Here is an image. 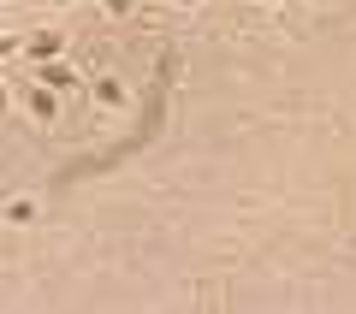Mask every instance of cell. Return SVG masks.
I'll use <instances>...</instances> for the list:
<instances>
[{"mask_svg": "<svg viewBox=\"0 0 356 314\" xmlns=\"http://www.w3.org/2000/svg\"><path fill=\"white\" fill-rule=\"evenodd\" d=\"M24 107L42 119V125H54V113H60V95H54L48 83H30V89H24Z\"/></svg>", "mask_w": 356, "mask_h": 314, "instance_id": "obj_1", "label": "cell"}, {"mask_svg": "<svg viewBox=\"0 0 356 314\" xmlns=\"http://www.w3.org/2000/svg\"><path fill=\"white\" fill-rule=\"evenodd\" d=\"M24 53H30V60H42V65H48V60H60V53H65V42L42 30V36H30V42H24Z\"/></svg>", "mask_w": 356, "mask_h": 314, "instance_id": "obj_2", "label": "cell"}, {"mask_svg": "<svg viewBox=\"0 0 356 314\" xmlns=\"http://www.w3.org/2000/svg\"><path fill=\"white\" fill-rule=\"evenodd\" d=\"M42 83H48L54 95H60V89H77V77L65 72V65H54V60H48V72H42Z\"/></svg>", "mask_w": 356, "mask_h": 314, "instance_id": "obj_3", "label": "cell"}, {"mask_svg": "<svg viewBox=\"0 0 356 314\" xmlns=\"http://www.w3.org/2000/svg\"><path fill=\"white\" fill-rule=\"evenodd\" d=\"M95 95H102V101H107V107H125V89H119V83H113V77H102V83H95Z\"/></svg>", "mask_w": 356, "mask_h": 314, "instance_id": "obj_4", "label": "cell"}, {"mask_svg": "<svg viewBox=\"0 0 356 314\" xmlns=\"http://www.w3.org/2000/svg\"><path fill=\"white\" fill-rule=\"evenodd\" d=\"M18 48H24V42H13V36H0V60H13Z\"/></svg>", "mask_w": 356, "mask_h": 314, "instance_id": "obj_5", "label": "cell"}, {"mask_svg": "<svg viewBox=\"0 0 356 314\" xmlns=\"http://www.w3.org/2000/svg\"><path fill=\"white\" fill-rule=\"evenodd\" d=\"M107 6H113V13H131V6H137V0H107Z\"/></svg>", "mask_w": 356, "mask_h": 314, "instance_id": "obj_6", "label": "cell"}, {"mask_svg": "<svg viewBox=\"0 0 356 314\" xmlns=\"http://www.w3.org/2000/svg\"><path fill=\"white\" fill-rule=\"evenodd\" d=\"M0 113H6V89H0Z\"/></svg>", "mask_w": 356, "mask_h": 314, "instance_id": "obj_7", "label": "cell"}, {"mask_svg": "<svg viewBox=\"0 0 356 314\" xmlns=\"http://www.w3.org/2000/svg\"><path fill=\"white\" fill-rule=\"evenodd\" d=\"M267 6H280V0H267Z\"/></svg>", "mask_w": 356, "mask_h": 314, "instance_id": "obj_8", "label": "cell"}, {"mask_svg": "<svg viewBox=\"0 0 356 314\" xmlns=\"http://www.w3.org/2000/svg\"><path fill=\"white\" fill-rule=\"evenodd\" d=\"M178 6H191V0H178Z\"/></svg>", "mask_w": 356, "mask_h": 314, "instance_id": "obj_9", "label": "cell"}, {"mask_svg": "<svg viewBox=\"0 0 356 314\" xmlns=\"http://www.w3.org/2000/svg\"><path fill=\"white\" fill-rule=\"evenodd\" d=\"M54 6H65V0H54Z\"/></svg>", "mask_w": 356, "mask_h": 314, "instance_id": "obj_10", "label": "cell"}]
</instances>
